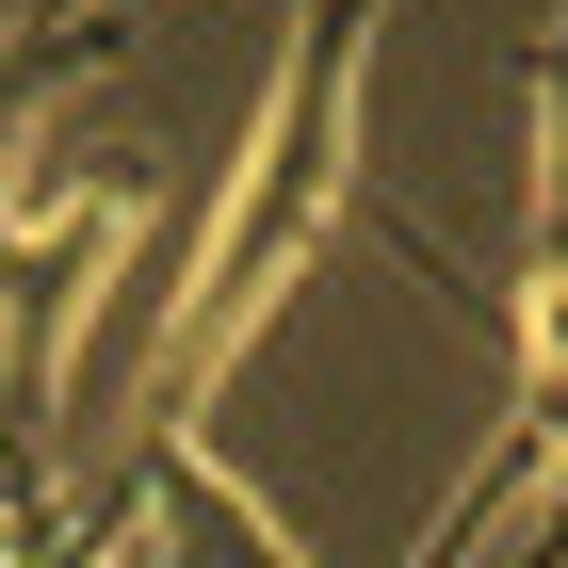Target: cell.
I'll return each mask as SVG.
<instances>
[{
  "instance_id": "obj_1",
  "label": "cell",
  "mask_w": 568,
  "mask_h": 568,
  "mask_svg": "<svg viewBox=\"0 0 568 568\" xmlns=\"http://www.w3.org/2000/svg\"><path fill=\"white\" fill-rule=\"evenodd\" d=\"M357 65H374V0H293V49H276V98H261V146L227 163V212L195 244V276L163 293V342L131 374V423L82 487V536L131 568V504L195 455V406L261 357V325L293 308V276L357 227Z\"/></svg>"
},
{
  "instance_id": "obj_2",
  "label": "cell",
  "mask_w": 568,
  "mask_h": 568,
  "mask_svg": "<svg viewBox=\"0 0 568 568\" xmlns=\"http://www.w3.org/2000/svg\"><path fill=\"white\" fill-rule=\"evenodd\" d=\"M114 49V0H33L0 33V293H17V244H33V114Z\"/></svg>"
},
{
  "instance_id": "obj_3",
  "label": "cell",
  "mask_w": 568,
  "mask_h": 568,
  "mask_svg": "<svg viewBox=\"0 0 568 568\" xmlns=\"http://www.w3.org/2000/svg\"><path fill=\"white\" fill-rule=\"evenodd\" d=\"M504 325H568V0H552V33H536V212H520Z\"/></svg>"
},
{
  "instance_id": "obj_4",
  "label": "cell",
  "mask_w": 568,
  "mask_h": 568,
  "mask_svg": "<svg viewBox=\"0 0 568 568\" xmlns=\"http://www.w3.org/2000/svg\"><path fill=\"white\" fill-rule=\"evenodd\" d=\"M0 568H114L65 487V423H17V406H0Z\"/></svg>"
},
{
  "instance_id": "obj_5",
  "label": "cell",
  "mask_w": 568,
  "mask_h": 568,
  "mask_svg": "<svg viewBox=\"0 0 568 568\" xmlns=\"http://www.w3.org/2000/svg\"><path fill=\"white\" fill-rule=\"evenodd\" d=\"M504 568H568V455H552V487H536V520H520V552Z\"/></svg>"
}]
</instances>
